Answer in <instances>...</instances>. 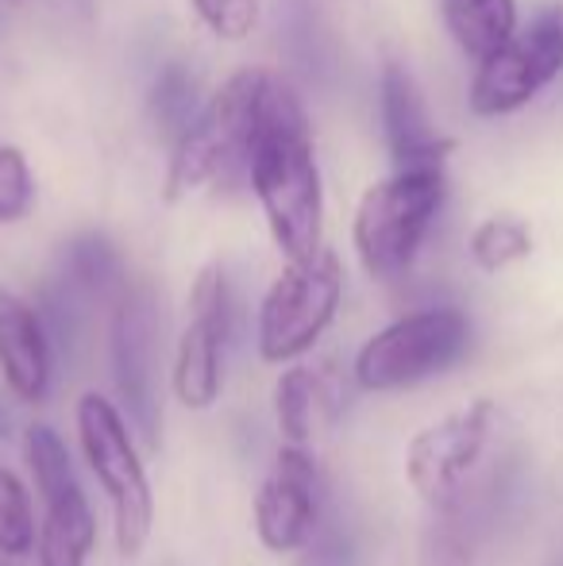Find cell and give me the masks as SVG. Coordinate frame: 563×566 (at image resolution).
Returning a JSON list of instances; mask_svg holds the SVG:
<instances>
[{"instance_id":"3","label":"cell","mask_w":563,"mask_h":566,"mask_svg":"<svg viewBox=\"0 0 563 566\" xmlns=\"http://www.w3.org/2000/svg\"><path fill=\"white\" fill-rule=\"evenodd\" d=\"M448 197L444 163L398 166L359 197L352 243L371 277H398L414 266L428 228Z\"/></svg>"},{"instance_id":"9","label":"cell","mask_w":563,"mask_h":566,"mask_svg":"<svg viewBox=\"0 0 563 566\" xmlns=\"http://www.w3.org/2000/svg\"><path fill=\"white\" fill-rule=\"evenodd\" d=\"M490 424H494V405L471 401L463 409L448 412L444 420H436V424L421 428L409 443L406 459L414 490L425 501H432L436 509L451 505L463 478L471 474V467L487 448Z\"/></svg>"},{"instance_id":"1","label":"cell","mask_w":563,"mask_h":566,"mask_svg":"<svg viewBox=\"0 0 563 566\" xmlns=\"http://www.w3.org/2000/svg\"><path fill=\"white\" fill-rule=\"evenodd\" d=\"M282 93L285 85L267 70H240L228 77L189 132L174 139L166 201H178L201 186H236L248 178L256 143Z\"/></svg>"},{"instance_id":"6","label":"cell","mask_w":563,"mask_h":566,"mask_svg":"<svg viewBox=\"0 0 563 566\" xmlns=\"http://www.w3.org/2000/svg\"><path fill=\"white\" fill-rule=\"evenodd\" d=\"M467 316L456 308H425L409 313L363 343L355 355V381L375 394L406 389L432 374L448 370L467 347Z\"/></svg>"},{"instance_id":"11","label":"cell","mask_w":563,"mask_h":566,"mask_svg":"<svg viewBox=\"0 0 563 566\" xmlns=\"http://www.w3.org/2000/svg\"><path fill=\"white\" fill-rule=\"evenodd\" d=\"M113 370L128 417L136 420L139 440L158 448V389H155V305L147 293H132L116 313Z\"/></svg>"},{"instance_id":"23","label":"cell","mask_w":563,"mask_h":566,"mask_svg":"<svg viewBox=\"0 0 563 566\" xmlns=\"http://www.w3.org/2000/svg\"><path fill=\"white\" fill-rule=\"evenodd\" d=\"M421 566H471V532L456 513H440V521L428 528Z\"/></svg>"},{"instance_id":"14","label":"cell","mask_w":563,"mask_h":566,"mask_svg":"<svg viewBox=\"0 0 563 566\" xmlns=\"http://www.w3.org/2000/svg\"><path fill=\"white\" fill-rule=\"evenodd\" d=\"M383 127L386 143H390V155L398 166H425V163H444V155L451 150L448 139H440L428 119L425 97L417 90V82L409 77V70L386 66L383 70Z\"/></svg>"},{"instance_id":"10","label":"cell","mask_w":563,"mask_h":566,"mask_svg":"<svg viewBox=\"0 0 563 566\" xmlns=\"http://www.w3.org/2000/svg\"><path fill=\"white\" fill-rule=\"evenodd\" d=\"M321 516V470L305 443H285L274 454L267 482L256 497V532L267 552L285 555L313 539Z\"/></svg>"},{"instance_id":"8","label":"cell","mask_w":563,"mask_h":566,"mask_svg":"<svg viewBox=\"0 0 563 566\" xmlns=\"http://www.w3.org/2000/svg\"><path fill=\"white\" fill-rule=\"evenodd\" d=\"M232 324V293L220 266H205L189 290V324L174 358V394L186 409H209L220 397V355Z\"/></svg>"},{"instance_id":"12","label":"cell","mask_w":563,"mask_h":566,"mask_svg":"<svg viewBox=\"0 0 563 566\" xmlns=\"http://www.w3.org/2000/svg\"><path fill=\"white\" fill-rule=\"evenodd\" d=\"M0 374L20 401H43L51 386V347L39 313L0 285Z\"/></svg>"},{"instance_id":"19","label":"cell","mask_w":563,"mask_h":566,"mask_svg":"<svg viewBox=\"0 0 563 566\" xmlns=\"http://www.w3.org/2000/svg\"><path fill=\"white\" fill-rule=\"evenodd\" d=\"M35 547V516L31 497L12 470L0 467V552L20 559Z\"/></svg>"},{"instance_id":"26","label":"cell","mask_w":563,"mask_h":566,"mask_svg":"<svg viewBox=\"0 0 563 566\" xmlns=\"http://www.w3.org/2000/svg\"><path fill=\"white\" fill-rule=\"evenodd\" d=\"M0 566H4V563H0Z\"/></svg>"},{"instance_id":"5","label":"cell","mask_w":563,"mask_h":566,"mask_svg":"<svg viewBox=\"0 0 563 566\" xmlns=\"http://www.w3.org/2000/svg\"><path fill=\"white\" fill-rule=\"evenodd\" d=\"M340 297H344V266L336 251L316 247L309 259H293L259 305L263 363H290L305 355L332 324Z\"/></svg>"},{"instance_id":"24","label":"cell","mask_w":563,"mask_h":566,"mask_svg":"<svg viewBox=\"0 0 563 566\" xmlns=\"http://www.w3.org/2000/svg\"><path fill=\"white\" fill-rule=\"evenodd\" d=\"M305 566H347V539L329 536L321 547H316V555H309Z\"/></svg>"},{"instance_id":"21","label":"cell","mask_w":563,"mask_h":566,"mask_svg":"<svg viewBox=\"0 0 563 566\" xmlns=\"http://www.w3.org/2000/svg\"><path fill=\"white\" fill-rule=\"evenodd\" d=\"M35 205V178L20 147L0 143V224H15Z\"/></svg>"},{"instance_id":"17","label":"cell","mask_w":563,"mask_h":566,"mask_svg":"<svg viewBox=\"0 0 563 566\" xmlns=\"http://www.w3.org/2000/svg\"><path fill=\"white\" fill-rule=\"evenodd\" d=\"M201 113L197 105V77L181 62H166L150 85V116L163 127L166 139H181Z\"/></svg>"},{"instance_id":"13","label":"cell","mask_w":563,"mask_h":566,"mask_svg":"<svg viewBox=\"0 0 563 566\" xmlns=\"http://www.w3.org/2000/svg\"><path fill=\"white\" fill-rule=\"evenodd\" d=\"M39 497L46 505V521L39 528V566H85L93 544H97V521L82 493L77 474L39 482Z\"/></svg>"},{"instance_id":"2","label":"cell","mask_w":563,"mask_h":566,"mask_svg":"<svg viewBox=\"0 0 563 566\" xmlns=\"http://www.w3.org/2000/svg\"><path fill=\"white\" fill-rule=\"evenodd\" d=\"M248 181L263 205L267 228H271V239L285 254V262L309 259L321 247L324 189L305 108L298 105L290 85L259 135Z\"/></svg>"},{"instance_id":"4","label":"cell","mask_w":563,"mask_h":566,"mask_svg":"<svg viewBox=\"0 0 563 566\" xmlns=\"http://www.w3.org/2000/svg\"><path fill=\"white\" fill-rule=\"evenodd\" d=\"M77 436H82V451L97 474L101 490L113 501L116 547L124 559H132L143 552L150 524H155V493H150L147 470H143L136 448H132L128 424L108 397L85 394L77 401Z\"/></svg>"},{"instance_id":"7","label":"cell","mask_w":563,"mask_h":566,"mask_svg":"<svg viewBox=\"0 0 563 566\" xmlns=\"http://www.w3.org/2000/svg\"><path fill=\"white\" fill-rule=\"evenodd\" d=\"M563 74V0L541 8L490 59L479 62L471 82V113L482 119L525 108Z\"/></svg>"},{"instance_id":"25","label":"cell","mask_w":563,"mask_h":566,"mask_svg":"<svg viewBox=\"0 0 563 566\" xmlns=\"http://www.w3.org/2000/svg\"><path fill=\"white\" fill-rule=\"evenodd\" d=\"M0 432H4V417H0Z\"/></svg>"},{"instance_id":"16","label":"cell","mask_w":563,"mask_h":566,"mask_svg":"<svg viewBox=\"0 0 563 566\" xmlns=\"http://www.w3.org/2000/svg\"><path fill=\"white\" fill-rule=\"evenodd\" d=\"M332 405V386L313 366H290L274 386V412L285 443H305L313 436L316 420Z\"/></svg>"},{"instance_id":"20","label":"cell","mask_w":563,"mask_h":566,"mask_svg":"<svg viewBox=\"0 0 563 566\" xmlns=\"http://www.w3.org/2000/svg\"><path fill=\"white\" fill-rule=\"evenodd\" d=\"M66 270L85 290H108L121 277V259L105 235H77L66 247Z\"/></svg>"},{"instance_id":"22","label":"cell","mask_w":563,"mask_h":566,"mask_svg":"<svg viewBox=\"0 0 563 566\" xmlns=\"http://www.w3.org/2000/svg\"><path fill=\"white\" fill-rule=\"evenodd\" d=\"M197 20L225 43H240L256 31L259 23V0H189Z\"/></svg>"},{"instance_id":"18","label":"cell","mask_w":563,"mask_h":566,"mask_svg":"<svg viewBox=\"0 0 563 566\" xmlns=\"http://www.w3.org/2000/svg\"><path fill=\"white\" fill-rule=\"evenodd\" d=\"M529 251H533V231H529V224H521L518 217H490L471 231V259L487 274L513 266Z\"/></svg>"},{"instance_id":"15","label":"cell","mask_w":563,"mask_h":566,"mask_svg":"<svg viewBox=\"0 0 563 566\" xmlns=\"http://www.w3.org/2000/svg\"><path fill=\"white\" fill-rule=\"evenodd\" d=\"M444 31L467 59L482 62L518 31V4L513 0H436Z\"/></svg>"}]
</instances>
